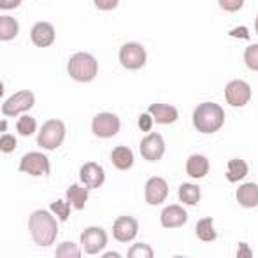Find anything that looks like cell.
Instances as JSON below:
<instances>
[{
  "label": "cell",
  "mask_w": 258,
  "mask_h": 258,
  "mask_svg": "<svg viewBox=\"0 0 258 258\" xmlns=\"http://www.w3.org/2000/svg\"><path fill=\"white\" fill-rule=\"evenodd\" d=\"M69 204L71 202H63V201H54L51 206H49V209H53V213L56 214L58 218H60L61 221H65L69 218V214H71V209H69Z\"/></svg>",
  "instance_id": "30"
},
{
  "label": "cell",
  "mask_w": 258,
  "mask_h": 258,
  "mask_svg": "<svg viewBox=\"0 0 258 258\" xmlns=\"http://www.w3.org/2000/svg\"><path fill=\"white\" fill-rule=\"evenodd\" d=\"M186 211L183 209V207L179 206H169L163 209L162 213V227L165 228H177V227H183L184 223H186Z\"/></svg>",
  "instance_id": "16"
},
{
  "label": "cell",
  "mask_w": 258,
  "mask_h": 258,
  "mask_svg": "<svg viewBox=\"0 0 258 258\" xmlns=\"http://www.w3.org/2000/svg\"><path fill=\"white\" fill-rule=\"evenodd\" d=\"M248 174V165H246L244 160L234 158L228 162V170H227V179L235 183V181H241L242 177H246Z\"/></svg>",
  "instance_id": "22"
},
{
  "label": "cell",
  "mask_w": 258,
  "mask_h": 258,
  "mask_svg": "<svg viewBox=\"0 0 258 258\" xmlns=\"http://www.w3.org/2000/svg\"><path fill=\"white\" fill-rule=\"evenodd\" d=\"M18 35V21L11 16L0 18V41H13Z\"/></svg>",
  "instance_id": "23"
},
{
  "label": "cell",
  "mask_w": 258,
  "mask_h": 258,
  "mask_svg": "<svg viewBox=\"0 0 258 258\" xmlns=\"http://www.w3.org/2000/svg\"><path fill=\"white\" fill-rule=\"evenodd\" d=\"M54 255L58 258H79L81 256V251H79V248L74 242H63V244H60L56 248Z\"/></svg>",
  "instance_id": "26"
},
{
  "label": "cell",
  "mask_w": 258,
  "mask_h": 258,
  "mask_svg": "<svg viewBox=\"0 0 258 258\" xmlns=\"http://www.w3.org/2000/svg\"><path fill=\"white\" fill-rule=\"evenodd\" d=\"M230 35H241V37H246V39L249 37V34H248V30H246V28H239V30L230 32Z\"/></svg>",
  "instance_id": "37"
},
{
  "label": "cell",
  "mask_w": 258,
  "mask_h": 258,
  "mask_svg": "<svg viewBox=\"0 0 258 258\" xmlns=\"http://www.w3.org/2000/svg\"><path fill=\"white\" fill-rule=\"evenodd\" d=\"M32 42H34L37 48H48L54 42V28L51 23L48 21H39L32 27L30 32Z\"/></svg>",
  "instance_id": "15"
},
{
  "label": "cell",
  "mask_w": 258,
  "mask_h": 258,
  "mask_svg": "<svg viewBox=\"0 0 258 258\" xmlns=\"http://www.w3.org/2000/svg\"><path fill=\"white\" fill-rule=\"evenodd\" d=\"M244 61L251 71H258V44H251L244 51Z\"/></svg>",
  "instance_id": "29"
},
{
  "label": "cell",
  "mask_w": 258,
  "mask_h": 258,
  "mask_svg": "<svg viewBox=\"0 0 258 258\" xmlns=\"http://www.w3.org/2000/svg\"><path fill=\"white\" fill-rule=\"evenodd\" d=\"M81 244L88 255H97L107 244V234L100 227H88L81 234Z\"/></svg>",
  "instance_id": "8"
},
{
  "label": "cell",
  "mask_w": 258,
  "mask_h": 258,
  "mask_svg": "<svg viewBox=\"0 0 258 258\" xmlns=\"http://www.w3.org/2000/svg\"><path fill=\"white\" fill-rule=\"evenodd\" d=\"M225 99L234 107H242L251 99V88H249L248 83L235 79V81H230L225 86Z\"/></svg>",
  "instance_id": "7"
},
{
  "label": "cell",
  "mask_w": 258,
  "mask_h": 258,
  "mask_svg": "<svg viewBox=\"0 0 258 258\" xmlns=\"http://www.w3.org/2000/svg\"><path fill=\"white\" fill-rule=\"evenodd\" d=\"M139 230V223H137L136 218L132 216H121L114 221L112 225V235L116 237V241L119 242H128L132 241L137 235Z\"/></svg>",
  "instance_id": "11"
},
{
  "label": "cell",
  "mask_w": 258,
  "mask_h": 258,
  "mask_svg": "<svg viewBox=\"0 0 258 258\" xmlns=\"http://www.w3.org/2000/svg\"><path fill=\"white\" fill-rule=\"evenodd\" d=\"M92 130L100 139L114 137L119 132V118L116 114H111V112H100L93 118Z\"/></svg>",
  "instance_id": "6"
},
{
  "label": "cell",
  "mask_w": 258,
  "mask_h": 258,
  "mask_svg": "<svg viewBox=\"0 0 258 258\" xmlns=\"http://www.w3.org/2000/svg\"><path fill=\"white\" fill-rule=\"evenodd\" d=\"M65 139V125L60 119H49L42 125L41 132H39L37 143L41 148L46 150H56Z\"/></svg>",
  "instance_id": "4"
},
{
  "label": "cell",
  "mask_w": 258,
  "mask_h": 258,
  "mask_svg": "<svg viewBox=\"0 0 258 258\" xmlns=\"http://www.w3.org/2000/svg\"><path fill=\"white\" fill-rule=\"evenodd\" d=\"M237 202L246 209L258 206V184L256 183H246L239 186L237 190Z\"/></svg>",
  "instance_id": "18"
},
{
  "label": "cell",
  "mask_w": 258,
  "mask_h": 258,
  "mask_svg": "<svg viewBox=\"0 0 258 258\" xmlns=\"http://www.w3.org/2000/svg\"><path fill=\"white\" fill-rule=\"evenodd\" d=\"M197 235L202 241H214L216 239V230L213 227V218H202L197 223Z\"/></svg>",
  "instance_id": "25"
},
{
  "label": "cell",
  "mask_w": 258,
  "mask_h": 258,
  "mask_svg": "<svg viewBox=\"0 0 258 258\" xmlns=\"http://www.w3.org/2000/svg\"><path fill=\"white\" fill-rule=\"evenodd\" d=\"M67 201L71 202V206H74L78 211H81L85 207L86 201H88V190L79 184H72L67 190Z\"/></svg>",
  "instance_id": "21"
},
{
  "label": "cell",
  "mask_w": 258,
  "mask_h": 258,
  "mask_svg": "<svg viewBox=\"0 0 258 258\" xmlns=\"http://www.w3.org/2000/svg\"><path fill=\"white\" fill-rule=\"evenodd\" d=\"M153 126V119H151V116L148 114V112H144V114L139 116V128L143 130V132H148V130Z\"/></svg>",
  "instance_id": "34"
},
{
  "label": "cell",
  "mask_w": 258,
  "mask_h": 258,
  "mask_svg": "<svg viewBox=\"0 0 258 258\" xmlns=\"http://www.w3.org/2000/svg\"><path fill=\"white\" fill-rule=\"evenodd\" d=\"M69 74L78 83H90L99 72V63L88 53H76L69 60Z\"/></svg>",
  "instance_id": "3"
},
{
  "label": "cell",
  "mask_w": 258,
  "mask_h": 258,
  "mask_svg": "<svg viewBox=\"0 0 258 258\" xmlns=\"http://www.w3.org/2000/svg\"><path fill=\"white\" fill-rule=\"evenodd\" d=\"M126 256L128 258H153V249L150 248L148 244H143V242H139V244H136L134 248L128 249V253H126Z\"/></svg>",
  "instance_id": "28"
},
{
  "label": "cell",
  "mask_w": 258,
  "mask_h": 258,
  "mask_svg": "<svg viewBox=\"0 0 258 258\" xmlns=\"http://www.w3.org/2000/svg\"><path fill=\"white\" fill-rule=\"evenodd\" d=\"M221 6V9L227 11V13H235L244 6V0H218Z\"/></svg>",
  "instance_id": "31"
},
{
  "label": "cell",
  "mask_w": 258,
  "mask_h": 258,
  "mask_svg": "<svg viewBox=\"0 0 258 258\" xmlns=\"http://www.w3.org/2000/svg\"><path fill=\"white\" fill-rule=\"evenodd\" d=\"M119 61H121L125 69L137 71V69L144 67V63H146V49L141 44H137V42H128V44L121 46V49H119Z\"/></svg>",
  "instance_id": "5"
},
{
  "label": "cell",
  "mask_w": 258,
  "mask_h": 258,
  "mask_svg": "<svg viewBox=\"0 0 258 258\" xmlns=\"http://www.w3.org/2000/svg\"><path fill=\"white\" fill-rule=\"evenodd\" d=\"M225 112L214 102L201 104L194 112V125L202 134H214L223 126Z\"/></svg>",
  "instance_id": "2"
},
{
  "label": "cell",
  "mask_w": 258,
  "mask_h": 258,
  "mask_svg": "<svg viewBox=\"0 0 258 258\" xmlns=\"http://www.w3.org/2000/svg\"><path fill=\"white\" fill-rule=\"evenodd\" d=\"M34 102H35L34 93L28 92V90H23V92L14 93L11 99H7L6 102H4L2 112L6 116H16V114H20L21 111H28V109L34 105Z\"/></svg>",
  "instance_id": "10"
},
{
  "label": "cell",
  "mask_w": 258,
  "mask_h": 258,
  "mask_svg": "<svg viewBox=\"0 0 258 258\" xmlns=\"http://www.w3.org/2000/svg\"><path fill=\"white\" fill-rule=\"evenodd\" d=\"M95 6L99 7L100 11H112L116 6H118L119 0H93Z\"/></svg>",
  "instance_id": "33"
},
{
  "label": "cell",
  "mask_w": 258,
  "mask_h": 258,
  "mask_svg": "<svg viewBox=\"0 0 258 258\" xmlns=\"http://www.w3.org/2000/svg\"><path fill=\"white\" fill-rule=\"evenodd\" d=\"M186 172L195 179H201L209 172V160L202 155H194L186 162Z\"/></svg>",
  "instance_id": "19"
},
{
  "label": "cell",
  "mask_w": 258,
  "mask_h": 258,
  "mask_svg": "<svg viewBox=\"0 0 258 258\" xmlns=\"http://www.w3.org/2000/svg\"><path fill=\"white\" fill-rule=\"evenodd\" d=\"M28 228H30L32 239L37 246H49L56 239L58 225L54 218L48 211H35L32 213L30 220H28Z\"/></svg>",
  "instance_id": "1"
},
{
  "label": "cell",
  "mask_w": 258,
  "mask_h": 258,
  "mask_svg": "<svg viewBox=\"0 0 258 258\" xmlns=\"http://www.w3.org/2000/svg\"><path fill=\"white\" fill-rule=\"evenodd\" d=\"M21 4V0H0V9L9 11V9H16Z\"/></svg>",
  "instance_id": "35"
},
{
  "label": "cell",
  "mask_w": 258,
  "mask_h": 258,
  "mask_svg": "<svg viewBox=\"0 0 258 258\" xmlns=\"http://www.w3.org/2000/svg\"><path fill=\"white\" fill-rule=\"evenodd\" d=\"M167 194H169V186H167V181L162 179V177H151L146 183V188H144L146 202L151 206L162 204L167 199Z\"/></svg>",
  "instance_id": "12"
},
{
  "label": "cell",
  "mask_w": 258,
  "mask_h": 258,
  "mask_svg": "<svg viewBox=\"0 0 258 258\" xmlns=\"http://www.w3.org/2000/svg\"><path fill=\"white\" fill-rule=\"evenodd\" d=\"M141 153L146 160L150 162H155V160H160L165 153V143H163L162 136L160 134H150L146 139H143L141 143Z\"/></svg>",
  "instance_id": "13"
},
{
  "label": "cell",
  "mask_w": 258,
  "mask_h": 258,
  "mask_svg": "<svg viewBox=\"0 0 258 258\" xmlns=\"http://www.w3.org/2000/svg\"><path fill=\"white\" fill-rule=\"evenodd\" d=\"M150 112L160 125H170L177 119V109L169 104H151Z\"/></svg>",
  "instance_id": "17"
},
{
  "label": "cell",
  "mask_w": 258,
  "mask_h": 258,
  "mask_svg": "<svg viewBox=\"0 0 258 258\" xmlns=\"http://www.w3.org/2000/svg\"><path fill=\"white\" fill-rule=\"evenodd\" d=\"M20 170L30 176H48L49 160L42 153H27L20 162Z\"/></svg>",
  "instance_id": "9"
},
{
  "label": "cell",
  "mask_w": 258,
  "mask_h": 258,
  "mask_svg": "<svg viewBox=\"0 0 258 258\" xmlns=\"http://www.w3.org/2000/svg\"><path fill=\"white\" fill-rule=\"evenodd\" d=\"M111 160L114 163L116 169L119 170H126L134 165V153L130 148L126 146H118L112 150V155H111Z\"/></svg>",
  "instance_id": "20"
},
{
  "label": "cell",
  "mask_w": 258,
  "mask_h": 258,
  "mask_svg": "<svg viewBox=\"0 0 258 258\" xmlns=\"http://www.w3.org/2000/svg\"><path fill=\"white\" fill-rule=\"evenodd\" d=\"M79 177L81 181L85 183V186L88 190H95V188L102 186L105 176H104V170L99 163L95 162H88L81 167V172H79Z\"/></svg>",
  "instance_id": "14"
},
{
  "label": "cell",
  "mask_w": 258,
  "mask_h": 258,
  "mask_svg": "<svg viewBox=\"0 0 258 258\" xmlns=\"http://www.w3.org/2000/svg\"><path fill=\"white\" fill-rule=\"evenodd\" d=\"M255 28H256V34H258V16H256V21H255Z\"/></svg>",
  "instance_id": "38"
},
{
  "label": "cell",
  "mask_w": 258,
  "mask_h": 258,
  "mask_svg": "<svg viewBox=\"0 0 258 258\" xmlns=\"http://www.w3.org/2000/svg\"><path fill=\"white\" fill-rule=\"evenodd\" d=\"M14 148H16V139L13 136H2L0 139V151L2 153H13Z\"/></svg>",
  "instance_id": "32"
},
{
  "label": "cell",
  "mask_w": 258,
  "mask_h": 258,
  "mask_svg": "<svg viewBox=\"0 0 258 258\" xmlns=\"http://www.w3.org/2000/svg\"><path fill=\"white\" fill-rule=\"evenodd\" d=\"M179 199H181V202H184V204L195 206L199 201H201V188H199L197 184H190V183L181 184Z\"/></svg>",
  "instance_id": "24"
},
{
  "label": "cell",
  "mask_w": 258,
  "mask_h": 258,
  "mask_svg": "<svg viewBox=\"0 0 258 258\" xmlns=\"http://www.w3.org/2000/svg\"><path fill=\"white\" fill-rule=\"evenodd\" d=\"M237 256H239V258H242V256L251 258V251H249V248L244 244V242H241V244H239V253H237Z\"/></svg>",
  "instance_id": "36"
},
{
  "label": "cell",
  "mask_w": 258,
  "mask_h": 258,
  "mask_svg": "<svg viewBox=\"0 0 258 258\" xmlns=\"http://www.w3.org/2000/svg\"><path fill=\"white\" fill-rule=\"evenodd\" d=\"M35 126H37V123H35V119L32 118V116H21L16 128L21 136H32V134L35 132Z\"/></svg>",
  "instance_id": "27"
}]
</instances>
